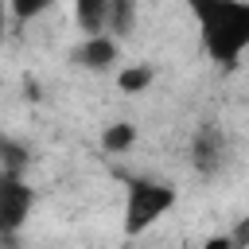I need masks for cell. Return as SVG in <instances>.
<instances>
[{"mask_svg":"<svg viewBox=\"0 0 249 249\" xmlns=\"http://www.w3.org/2000/svg\"><path fill=\"white\" fill-rule=\"evenodd\" d=\"M210 62L233 70L249 51V0H187Z\"/></svg>","mask_w":249,"mask_h":249,"instance_id":"obj_1","label":"cell"},{"mask_svg":"<svg viewBox=\"0 0 249 249\" xmlns=\"http://www.w3.org/2000/svg\"><path fill=\"white\" fill-rule=\"evenodd\" d=\"M175 187L156 183V179H128L124 183V233L140 237L148 226H156L171 206H175Z\"/></svg>","mask_w":249,"mask_h":249,"instance_id":"obj_2","label":"cell"},{"mask_svg":"<svg viewBox=\"0 0 249 249\" xmlns=\"http://www.w3.org/2000/svg\"><path fill=\"white\" fill-rule=\"evenodd\" d=\"M31 206H35V191L23 183V175L0 167V237L4 241H12L19 233V226L27 222Z\"/></svg>","mask_w":249,"mask_h":249,"instance_id":"obj_3","label":"cell"},{"mask_svg":"<svg viewBox=\"0 0 249 249\" xmlns=\"http://www.w3.org/2000/svg\"><path fill=\"white\" fill-rule=\"evenodd\" d=\"M191 163L198 175H214L222 163H226V136L218 124H202L195 132V144H191Z\"/></svg>","mask_w":249,"mask_h":249,"instance_id":"obj_4","label":"cell"},{"mask_svg":"<svg viewBox=\"0 0 249 249\" xmlns=\"http://www.w3.org/2000/svg\"><path fill=\"white\" fill-rule=\"evenodd\" d=\"M74 62H78V66H86V70H109V66L117 62V39H109L105 31L86 35V39H82V47L74 51Z\"/></svg>","mask_w":249,"mask_h":249,"instance_id":"obj_5","label":"cell"},{"mask_svg":"<svg viewBox=\"0 0 249 249\" xmlns=\"http://www.w3.org/2000/svg\"><path fill=\"white\" fill-rule=\"evenodd\" d=\"M74 12H78V27L86 35H97L109 27V0H74Z\"/></svg>","mask_w":249,"mask_h":249,"instance_id":"obj_6","label":"cell"},{"mask_svg":"<svg viewBox=\"0 0 249 249\" xmlns=\"http://www.w3.org/2000/svg\"><path fill=\"white\" fill-rule=\"evenodd\" d=\"M132 144H136V124H128V121H113V124L101 128V148H105V152L121 156V152H128Z\"/></svg>","mask_w":249,"mask_h":249,"instance_id":"obj_7","label":"cell"},{"mask_svg":"<svg viewBox=\"0 0 249 249\" xmlns=\"http://www.w3.org/2000/svg\"><path fill=\"white\" fill-rule=\"evenodd\" d=\"M152 82H156V70H152V66H144V62L124 66V70H121V78H117V86H121L124 93H144Z\"/></svg>","mask_w":249,"mask_h":249,"instance_id":"obj_8","label":"cell"},{"mask_svg":"<svg viewBox=\"0 0 249 249\" xmlns=\"http://www.w3.org/2000/svg\"><path fill=\"white\" fill-rule=\"evenodd\" d=\"M136 27V0H109V31L128 35Z\"/></svg>","mask_w":249,"mask_h":249,"instance_id":"obj_9","label":"cell"},{"mask_svg":"<svg viewBox=\"0 0 249 249\" xmlns=\"http://www.w3.org/2000/svg\"><path fill=\"white\" fill-rule=\"evenodd\" d=\"M27 163H31V152L23 148V144H16V140H8V136H0V167L4 171H27Z\"/></svg>","mask_w":249,"mask_h":249,"instance_id":"obj_10","label":"cell"},{"mask_svg":"<svg viewBox=\"0 0 249 249\" xmlns=\"http://www.w3.org/2000/svg\"><path fill=\"white\" fill-rule=\"evenodd\" d=\"M12 4V16L19 19V23H27V19H35V16H43L54 0H8Z\"/></svg>","mask_w":249,"mask_h":249,"instance_id":"obj_11","label":"cell"},{"mask_svg":"<svg viewBox=\"0 0 249 249\" xmlns=\"http://www.w3.org/2000/svg\"><path fill=\"white\" fill-rule=\"evenodd\" d=\"M230 245H233V249H249V218H241V222L233 226V233H230Z\"/></svg>","mask_w":249,"mask_h":249,"instance_id":"obj_12","label":"cell"}]
</instances>
